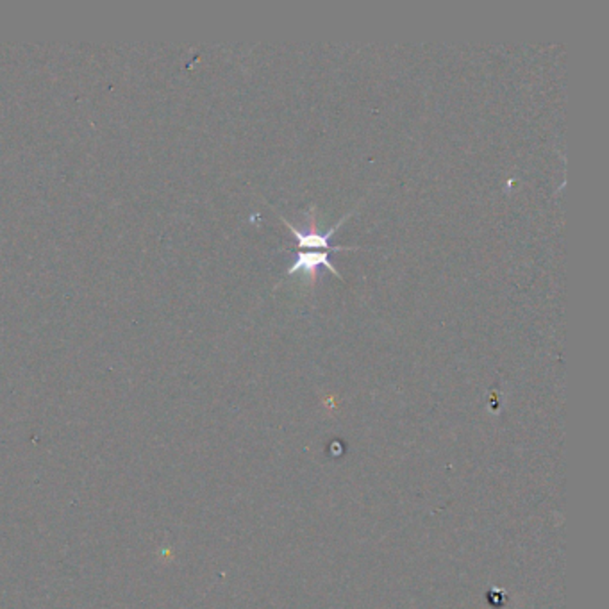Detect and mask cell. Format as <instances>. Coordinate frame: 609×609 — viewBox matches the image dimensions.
<instances>
[{
	"instance_id": "obj_1",
	"label": "cell",
	"mask_w": 609,
	"mask_h": 609,
	"mask_svg": "<svg viewBox=\"0 0 609 609\" xmlns=\"http://www.w3.org/2000/svg\"><path fill=\"white\" fill-rule=\"evenodd\" d=\"M352 213H349V215L343 216L342 220H340L338 223H335V227H330L327 232H322L316 229V215H315V209H311L309 215H307V225L306 229H299L295 227V225H291L288 220H284L283 216H281V220H283L284 223L288 225V229H290L291 234L297 238V245H299L300 248H306V252H327V251H332V252H338V251H352V247H330L329 241H330V236L335 234L336 229L342 225L343 222H345L349 216H351Z\"/></svg>"
}]
</instances>
